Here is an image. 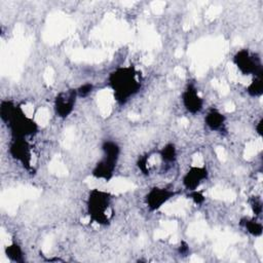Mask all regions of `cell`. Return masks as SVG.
Instances as JSON below:
<instances>
[{
	"instance_id": "17",
	"label": "cell",
	"mask_w": 263,
	"mask_h": 263,
	"mask_svg": "<svg viewBox=\"0 0 263 263\" xmlns=\"http://www.w3.org/2000/svg\"><path fill=\"white\" fill-rule=\"evenodd\" d=\"M93 89V85L91 83H84L82 85H80L78 88H76L77 90V95L80 98H85L88 95H90V92Z\"/></svg>"
},
{
	"instance_id": "15",
	"label": "cell",
	"mask_w": 263,
	"mask_h": 263,
	"mask_svg": "<svg viewBox=\"0 0 263 263\" xmlns=\"http://www.w3.org/2000/svg\"><path fill=\"white\" fill-rule=\"evenodd\" d=\"M247 92L251 97H260L263 93L262 76H254L251 83L247 86Z\"/></svg>"
},
{
	"instance_id": "6",
	"label": "cell",
	"mask_w": 263,
	"mask_h": 263,
	"mask_svg": "<svg viewBox=\"0 0 263 263\" xmlns=\"http://www.w3.org/2000/svg\"><path fill=\"white\" fill-rule=\"evenodd\" d=\"M77 98V90L73 88L59 92L53 102V109L57 116L67 118L73 112Z\"/></svg>"
},
{
	"instance_id": "2",
	"label": "cell",
	"mask_w": 263,
	"mask_h": 263,
	"mask_svg": "<svg viewBox=\"0 0 263 263\" xmlns=\"http://www.w3.org/2000/svg\"><path fill=\"white\" fill-rule=\"evenodd\" d=\"M109 85L119 104L126 103L141 88L139 72L133 66L115 69L109 74Z\"/></svg>"
},
{
	"instance_id": "10",
	"label": "cell",
	"mask_w": 263,
	"mask_h": 263,
	"mask_svg": "<svg viewBox=\"0 0 263 263\" xmlns=\"http://www.w3.org/2000/svg\"><path fill=\"white\" fill-rule=\"evenodd\" d=\"M208 177L209 172L204 166H190L183 176L182 183L188 191H191L197 189Z\"/></svg>"
},
{
	"instance_id": "12",
	"label": "cell",
	"mask_w": 263,
	"mask_h": 263,
	"mask_svg": "<svg viewBox=\"0 0 263 263\" xmlns=\"http://www.w3.org/2000/svg\"><path fill=\"white\" fill-rule=\"evenodd\" d=\"M239 224L253 236H261L263 227L261 222H259L256 218H242Z\"/></svg>"
},
{
	"instance_id": "11",
	"label": "cell",
	"mask_w": 263,
	"mask_h": 263,
	"mask_svg": "<svg viewBox=\"0 0 263 263\" xmlns=\"http://www.w3.org/2000/svg\"><path fill=\"white\" fill-rule=\"evenodd\" d=\"M225 115L217 109H211L204 116V123L212 132L221 130L225 124Z\"/></svg>"
},
{
	"instance_id": "9",
	"label": "cell",
	"mask_w": 263,
	"mask_h": 263,
	"mask_svg": "<svg viewBox=\"0 0 263 263\" xmlns=\"http://www.w3.org/2000/svg\"><path fill=\"white\" fill-rule=\"evenodd\" d=\"M181 101L185 110L191 114L200 112L203 108V100L193 84H188L182 92Z\"/></svg>"
},
{
	"instance_id": "19",
	"label": "cell",
	"mask_w": 263,
	"mask_h": 263,
	"mask_svg": "<svg viewBox=\"0 0 263 263\" xmlns=\"http://www.w3.org/2000/svg\"><path fill=\"white\" fill-rule=\"evenodd\" d=\"M148 158L147 156H140V158L137 161V165L139 167V170L143 173V174H148L149 170H148Z\"/></svg>"
},
{
	"instance_id": "1",
	"label": "cell",
	"mask_w": 263,
	"mask_h": 263,
	"mask_svg": "<svg viewBox=\"0 0 263 263\" xmlns=\"http://www.w3.org/2000/svg\"><path fill=\"white\" fill-rule=\"evenodd\" d=\"M1 120L7 124L13 138H27L38 132V124L28 117L22 107L11 101H2L0 105Z\"/></svg>"
},
{
	"instance_id": "3",
	"label": "cell",
	"mask_w": 263,
	"mask_h": 263,
	"mask_svg": "<svg viewBox=\"0 0 263 263\" xmlns=\"http://www.w3.org/2000/svg\"><path fill=\"white\" fill-rule=\"evenodd\" d=\"M103 157L92 168L91 175L96 179L109 181L114 174L117 160L120 155V148L114 141H105L102 145Z\"/></svg>"
},
{
	"instance_id": "5",
	"label": "cell",
	"mask_w": 263,
	"mask_h": 263,
	"mask_svg": "<svg viewBox=\"0 0 263 263\" xmlns=\"http://www.w3.org/2000/svg\"><path fill=\"white\" fill-rule=\"evenodd\" d=\"M233 64L242 75L262 76L263 66L261 58L247 48L239 49L233 57Z\"/></svg>"
},
{
	"instance_id": "8",
	"label": "cell",
	"mask_w": 263,
	"mask_h": 263,
	"mask_svg": "<svg viewBox=\"0 0 263 263\" xmlns=\"http://www.w3.org/2000/svg\"><path fill=\"white\" fill-rule=\"evenodd\" d=\"M9 154L27 168L31 164V147L25 138H13L9 144Z\"/></svg>"
},
{
	"instance_id": "20",
	"label": "cell",
	"mask_w": 263,
	"mask_h": 263,
	"mask_svg": "<svg viewBox=\"0 0 263 263\" xmlns=\"http://www.w3.org/2000/svg\"><path fill=\"white\" fill-rule=\"evenodd\" d=\"M189 251V247H188V245L186 243V242H182L181 245H180V247H179V252L181 253V254H183V255H185V254H187V252Z\"/></svg>"
},
{
	"instance_id": "13",
	"label": "cell",
	"mask_w": 263,
	"mask_h": 263,
	"mask_svg": "<svg viewBox=\"0 0 263 263\" xmlns=\"http://www.w3.org/2000/svg\"><path fill=\"white\" fill-rule=\"evenodd\" d=\"M4 252H5L6 257H7L10 261H12V262H23V261H24V252H23V249H22V247H21L17 242H15V241H13V242H11L10 245L6 246Z\"/></svg>"
},
{
	"instance_id": "16",
	"label": "cell",
	"mask_w": 263,
	"mask_h": 263,
	"mask_svg": "<svg viewBox=\"0 0 263 263\" xmlns=\"http://www.w3.org/2000/svg\"><path fill=\"white\" fill-rule=\"evenodd\" d=\"M190 199H192V201L196 204H201L203 203V201L205 200V196L202 194L201 191H198L197 189L195 190H191L188 192V195H187Z\"/></svg>"
},
{
	"instance_id": "18",
	"label": "cell",
	"mask_w": 263,
	"mask_h": 263,
	"mask_svg": "<svg viewBox=\"0 0 263 263\" xmlns=\"http://www.w3.org/2000/svg\"><path fill=\"white\" fill-rule=\"evenodd\" d=\"M250 204L256 216H259L262 213V202L258 197H253L250 201Z\"/></svg>"
},
{
	"instance_id": "14",
	"label": "cell",
	"mask_w": 263,
	"mask_h": 263,
	"mask_svg": "<svg viewBox=\"0 0 263 263\" xmlns=\"http://www.w3.org/2000/svg\"><path fill=\"white\" fill-rule=\"evenodd\" d=\"M159 156L161 160L165 163L174 162L177 159V148L175 144L168 143L164 145L159 151Z\"/></svg>"
},
{
	"instance_id": "7",
	"label": "cell",
	"mask_w": 263,
	"mask_h": 263,
	"mask_svg": "<svg viewBox=\"0 0 263 263\" xmlns=\"http://www.w3.org/2000/svg\"><path fill=\"white\" fill-rule=\"evenodd\" d=\"M176 192L164 187H153L145 195V203L149 211L155 212L166 203Z\"/></svg>"
},
{
	"instance_id": "4",
	"label": "cell",
	"mask_w": 263,
	"mask_h": 263,
	"mask_svg": "<svg viewBox=\"0 0 263 263\" xmlns=\"http://www.w3.org/2000/svg\"><path fill=\"white\" fill-rule=\"evenodd\" d=\"M87 213L92 222L107 224L109 221V210L111 205V195L100 189H92L86 201Z\"/></svg>"
},
{
	"instance_id": "21",
	"label": "cell",
	"mask_w": 263,
	"mask_h": 263,
	"mask_svg": "<svg viewBox=\"0 0 263 263\" xmlns=\"http://www.w3.org/2000/svg\"><path fill=\"white\" fill-rule=\"evenodd\" d=\"M261 126H262V120H259V122L257 123V130H258L257 133H258L259 135H261V134H262V132H261V130H262Z\"/></svg>"
}]
</instances>
